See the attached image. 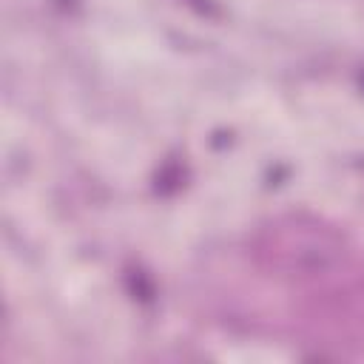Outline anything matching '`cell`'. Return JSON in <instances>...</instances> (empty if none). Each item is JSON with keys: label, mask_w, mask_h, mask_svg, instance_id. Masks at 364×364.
Segmentation results:
<instances>
[{"label": "cell", "mask_w": 364, "mask_h": 364, "mask_svg": "<svg viewBox=\"0 0 364 364\" xmlns=\"http://www.w3.org/2000/svg\"><path fill=\"white\" fill-rule=\"evenodd\" d=\"M191 6H196L199 11H205V14H216V6H213V0H188Z\"/></svg>", "instance_id": "6da1fadb"}]
</instances>
